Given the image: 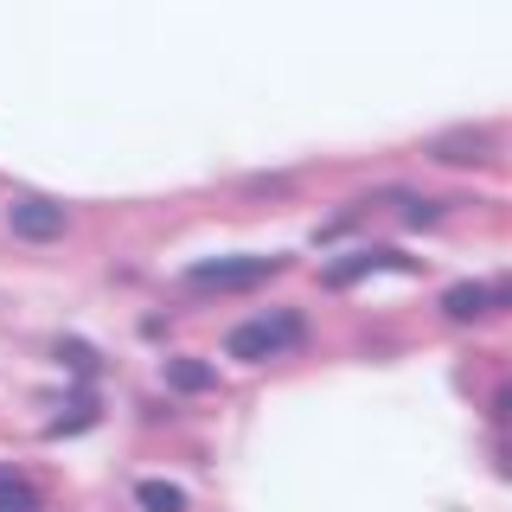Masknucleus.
Returning a JSON list of instances; mask_svg holds the SVG:
<instances>
[{
    "label": "nucleus",
    "instance_id": "obj_2",
    "mask_svg": "<svg viewBox=\"0 0 512 512\" xmlns=\"http://www.w3.org/2000/svg\"><path fill=\"white\" fill-rule=\"evenodd\" d=\"M308 340V320L301 314H269V320H244V327H231L224 333V359H237V365H263V359H282L288 346H301Z\"/></svg>",
    "mask_w": 512,
    "mask_h": 512
},
{
    "label": "nucleus",
    "instance_id": "obj_9",
    "mask_svg": "<svg viewBox=\"0 0 512 512\" xmlns=\"http://www.w3.org/2000/svg\"><path fill=\"white\" fill-rule=\"evenodd\" d=\"M39 487H32L26 474H13V468H0V512H39Z\"/></svg>",
    "mask_w": 512,
    "mask_h": 512
},
{
    "label": "nucleus",
    "instance_id": "obj_7",
    "mask_svg": "<svg viewBox=\"0 0 512 512\" xmlns=\"http://www.w3.org/2000/svg\"><path fill=\"white\" fill-rule=\"evenodd\" d=\"M167 391H180V397H212V391H218L212 359H192V352L167 359Z\"/></svg>",
    "mask_w": 512,
    "mask_h": 512
},
{
    "label": "nucleus",
    "instance_id": "obj_4",
    "mask_svg": "<svg viewBox=\"0 0 512 512\" xmlns=\"http://www.w3.org/2000/svg\"><path fill=\"white\" fill-rule=\"evenodd\" d=\"M378 269H416V256L372 244V250H352V256H340V263H327V269H320V282H327V288H352V282L378 276Z\"/></svg>",
    "mask_w": 512,
    "mask_h": 512
},
{
    "label": "nucleus",
    "instance_id": "obj_8",
    "mask_svg": "<svg viewBox=\"0 0 512 512\" xmlns=\"http://www.w3.org/2000/svg\"><path fill=\"white\" fill-rule=\"evenodd\" d=\"M135 506L141 512H186V493L173 480H135Z\"/></svg>",
    "mask_w": 512,
    "mask_h": 512
},
{
    "label": "nucleus",
    "instance_id": "obj_5",
    "mask_svg": "<svg viewBox=\"0 0 512 512\" xmlns=\"http://www.w3.org/2000/svg\"><path fill=\"white\" fill-rule=\"evenodd\" d=\"M500 308H506V282H455L442 295V314L455 320V327H461V320H487Z\"/></svg>",
    "mask_w": 512,
    "mask_h": 512
},
{
    "label": "nucleus",
    "instance_id": "obj_11",
    "mask_svg": "<svg viewBox=\"0 0 512 512\" xmlns=\"http://www.w3.org/2000/svg\"><path fill=\"white\" fill-rule=\"evenodd\" d=\"M442 218V199H404V224H436Z\"/></svg>",
    "mask_w": 512,
    "mask_h": 512
},
{
    "label": "nucleus",
    "instance_id": "obj_3",
    "mask_svg": "<svg viewBox=\"0 0 512 512\" xmlns=\"http://www.w3.org/2000/svg\"><path fill=\"white\" fill-rule=\"evenodd\" d=\"M7 231L20 237V244H58V237L71 231V212H64L58 199L20 192V199H7Z\"/></svg>",
    "mask_w": 512,
    "mask_h": 512
},
{
    "label": "nucleus",
    "instance_id": "obj_1",
    "mask_svg": "<svg viewBox=\"0 0 512 512\" xmlns=\"http://www.w3.org/2000/svg\"><path fill=\"white\" fill-rule=\"evenodd\" d=\"M288 269V256H212V263H192L186 288L192 295H244V288H263Z\"/></svg>",
    "mask_w": 512,
    "mask_h": 512
},
{
    "label": "nucleus",
    "instance_id": "obj_10",
    "mask_svg": "<svg viewBox=\"0 0 512 512\" xmlns=\"http://www.w3.org/2000/svg\"><path fill=\"white\" fill-rule=\"evenodd\" d=\"M52 352H58V365H64L71 378H96V372H103V359H96V346H90V340H71V333H64Z\"/></svg>",
    "mask_w": 512,
    "mask_h": 512
},
{
    "label": "nucleus",
    "instance_id": "obj_6",
    "mask_svg": "<svg viewBox=\"0 0 512 512\" xmlns=\"http://www.w3.org/2000/svg\"><path fill=\"white\" fill-rule=\"evenodd\" d=\"M429 154H436L442 167H487V160H493V128H461V135H436V141H429Z\"/></svg>",
    "mask_w": 512,
    "mask_h": 512
}]
</instances>
